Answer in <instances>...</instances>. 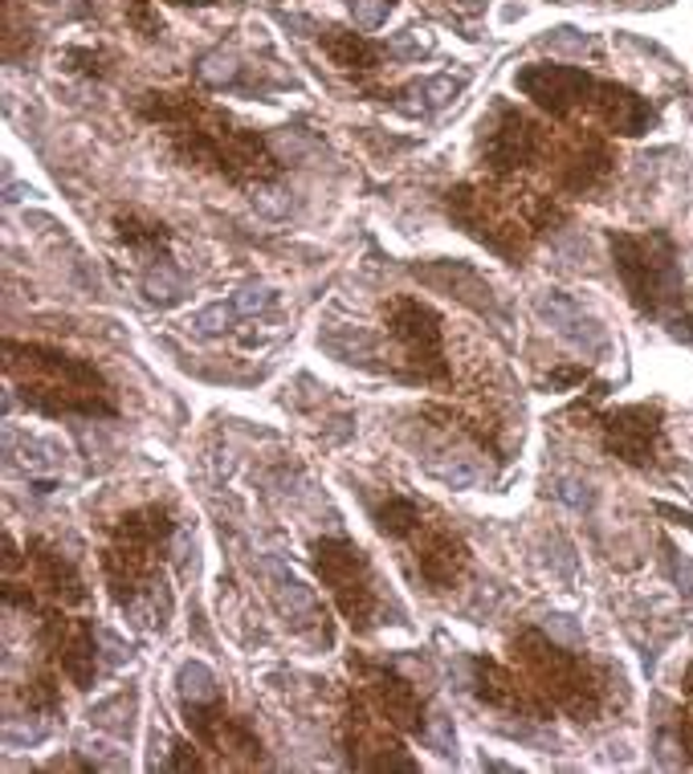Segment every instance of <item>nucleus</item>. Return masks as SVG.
<instances>
[{"instance_id":"nucleus-43","label":"nucleus","mask_w":693,"mask_h":774,"mask_svg":"<svg viewBox=\"0 0 693 774\" xmlns=\"http://www.w3.org/2000/svg\"><path fill=\"white\" fill-rule=\"evenodd\" d=\"M4 604H17V608H33V596H29V591H21V587L17 584H4Z\"/></svg>"},{"instance_id":"nucleus-30","label":"nucleus","mask_w":693,"mask_h":774,"mask_svg":"<svg viewBox=\"0 0 693 774\" xmlns=\"http://www.w3.org/2000/svg\"><path fill=\"white\" fill-rule=\"evenodd\" d=\"M241 322V314H237V306H233V298L228 302H216V306H204L196 319H192V331L196 334H225V331H233Z\"/></svg>"},{"instance_id":"nucleus-13","label":"nucleus","mask_w":693,"mask_h":774,"mask_svg":"<svg viewBox=\"0 0 693 774\" xmlns=\"http://www.w3.org/2000/svg\"><path fill=\"white\" fill-rule=\"evenodd\" d=\"M535 310L543 314V322H547L550 331L559 334L572 351H579V355L596 359L612 346L604 322L592 319V314H587L572 294H563V290H543V294L535 298Z\"/></svg>"},{"instance_id":"nucleus-37","label":"nucleus","mask_w":693,"mask_h":774,"mask_svg":"<svg viewBox=\"0 0 693 774\" xmlns=\"http://www.w3.org/2000/svg\"><path fill=\"white\" fill-rule=\"evenodd\" d=\"M547 46L563 49V53H587V49H592V41H587L584 33H575V29H555V33L547 37Z\"/></svg>"},{"instance_id":"nucleus-31","label":"nucleus","mask_w":693,"mask_h":774,"mask_svg":"<svg viewBox=\"0 0 693 774\" xmlns=\"http://www.w3.org/2000/svg\"><path fill=\"white\" fill-rule=\"evenodd\" d=\"M412 90L420 95V115H429V110L449 107L457 90H461V82H453V78H424V82H412Z\"/></svg>"},{"instance_id":"nucleus-9","label":"nucleus","mask_w":693,"mask_h":774,"mask_svg":"<svg viewBox=\"0 0 693 774\" xmlns=\"http://www.w3.org/2000/svg\"><path fill=\"white\" fill-rule=\"evenodd\" d=\"M184 722L204 746H213L225 763L233 766H262L265 754H262V742L253 734L241 717H233L225 709V702L216 697V702H184Z\"/></svg>"},{"instance_id":"nucleus-45","label":"nucleus","mask_w":693,"mask_h":774,"mask_svg":"<svg viewBox=\"0 0 693 774\" xmlns=\"http://www.w3.org/2000/svg\"><path fill=\"white\" fill-rule=\"evenodd\" d=\"M17 562H21V555H17V542H12V538H4V571H12Z\"/></svg>"},{"instance_id":"nucleus-19","label":"nucleus","mask_w":693,"mask_h":774,"mask_svg":"<svg viewBox=\"0 0 693 774\" xmlns=\"http://www.w3.org/2000/svg\"><path fill=\"white\" fill-rule=\"evenodd\" d=\"M417 567H420V579L432 587V591H445V587H453L469 567V550L466 542L449 530H432L424 542L417 547Z\"/></svg>"},{"instance_id":"nucleus-34","label":"nucleus","mask_w":693,"mask_h":774,"mask_svg":"<svg viewBox=\"0 0 693 774\" xmlns=\"http://www.w3.org/2000/svg\"><path fill=\"white\" fill-rule=\"evenodd\" d=\"M277 294L270 286H245L233 294V306H237L241 319H257V314H265V310H274Z\"/></svg>"},{"instance_id":"nucleus-16","label":"nucleus","mask_w":693,"mask_h":774,"mask_svg":"<svg viewBox=\"0 0 693 774\" xmlns=\"http://www.w3.org/2000/svg\"><path fill=\"white\" fill-rule=\"evenodd\" d=\"M474 693H478V702H486L490 709H502V714L530 717V722L547 717V705L498 660H474Z\"/></svg>"},{"instance_id":"nucleus-47","label":"nucleus","mask_w":693,"mask_h":774,"mask_svg":"<svg viewBox=\"0 0 693 774\" xmlns=\"http://www.w3.org/2000/svg\"><path fill=\"white\" fill-rule=\"evenodd\" d=\"M172 4H213V0H172Z\"/></svg>"},{"instance_id":"nucleus-4","label":"nucleus","mask_w":693,"mask_h":774,"mask_svg":"<svg viewBox=\"0 0 693 774\" xmlns=\"http://www.w3.org/2000/svg\"><path fill=\"white\" fill-rule=\"evenodd\" d=\"M515 656L538 680V689L547 693L559 709H567L575 722H592L599 714L596 673L584 665V656L567 653L563 644L550 640V631L526 628L523 636H515Z\"/></svg>"},{"instance_id":"nucleus-15","label":"nucleus","mask_w":693,"mask_h":774,"mask_svg":"<svg viewBox=\"0 0 693 774\" xmlns=\"http://www.w3.org/2000/svg\"><path fill=\"white\" fill-rule=\"evenodd\" d=\"M346 763L359 766V771H404L412 774L417 763L400 751V742L392 734L375 729V722L368 717V709L359 702H351L346 709Z\"/></svg>"},{"instance_id":"nucleus-6","label":"nucleus","mask_w":693,"mask_h":774,"mask_svg":"<svg viewBox=\"0 0 693 774\" xmlns=\"http://www.w3.org/2000/svg\"><path fill=\"white\" fill-rule=\"evenodd\" d=\"M388 334H392L404 359L412 363L417 380L445 383L449 380V363H445V331L441 314L424 306L420 298H396L388 310Z\"/></svg>"},{"instance_id":"nucleus-23","label":"nucleus","mask_w":693,"mask_h":774,"mask_svg":"<svg viewBox=\"0 0 693 774\" xmlns=\"http://www.w3.org/2000/svg\"><path fill=\"white\" fill-rule=\"evenodd\" d=\"M608 167H612L608 147L599 144V139H592V144H584V151H575L572 164L559 172V184L567 192H587V188H596L599 179L608 176Z\"/></svg>"},{"instance_id":"nucleus-14","label":"nucleus","mask_w":693,"mask_h":774,"mask_svg":"<svg viewBox=\"0 0 693 774\" xmlns=\"http://www.w3.org/2000/svg\"><path fill=\"white\" fill-rule=\"evenodd\" d=\"M657 441H661V408L633 404V408H616V412L604 417V444L624 464H636V469L653 464Z\"/></svg>"},{"instance_id":"nucleus-17","label":"nucleus","mask_w":693,"mask_h":774,"mask_svg":"<svg viewBox=\"0 0 693 774\" xmlns=\"http://www.w3.org/2000/svg\"><path fill=\"white\" fill-rule=\"evenodd\" d=\"M412 274L424 282V286L441 290L449 298H457L461 306L478 310V314H490V319H502V310L494 302L490 282L466 262H432V265H412Z\"/></svg>"},{"instance_id":"nucleus-18","label":"nucleus","mask_w":693,"mask_h":774,"mask_svg":"<svg viewBox=\"0 0 693 774\" xmlns=\"http://www.w3.org/2000/svg\"><path fill=\"white\" fill-rule=\"evenodd\" d=\"M538 155V127L526 115L506 107L498 115V127L486 139V164H490L494 176H510L518 167L535 164Z\"/></svg>"},{"instance_id":"nucleus-27","label":"nucleus","mask_w":693,"mask_h":774,"mask_svg":"<svg viewBox=\"0 0 693 774\" xmlns=\"http://www.w3.org/2000/svg\"><path fill=\"white\" fill-rule=\"evenodd\" d=\"M176 689H179V702H216V697H221V685H216L213 668L201 665V660H184V665H179Z\"/></svg>"},{"instance_id":"nucleus-1","label":"nucleus","mask_w":693,"mask_h":774,"mask_svg":"<svg viewBox=\"0 0 693 774\" xmlns=\"http://www.w3.org/2000/svg\"><path fill=\"white\" fill-rule=\"evenodd\" d=\"M4 371L17 380V392L33 412L46 417H119L115 392L95 363L66 355L46 343H4Z\"/></svg>"},{"instance_id":"nucleus-22","label":"nucleus","mask_w":693,"mask_h":774,"mask_svg":"<svg viewBox=\"0 0 693 774\" xmlns=\"http://www.w3.org/2000/svg\"><path fill=\"white\" fill-rule=\"evenodd\" d=\"M323 49L331 53L339 70H351V74H368L375 70V61H380V49L371 46L363 33H351V29H339V25H326L323 33H319Z\"/></svg>"},{"instance_id":"nucleus-36","label":"nucleus","mask_w":693,"mask_h":774,"mask_svg":"<svg viewBox=\"0 0 693 774\" xmlns=\"http://www.w3.org/2000/svg\"><path fill=\"white\" fill-rule=\"evenodd\" d=\"M164 771H204V758L196 754L192 742H176L172 754L164 758Z\"/></svg>"},{"instance_id":"nucleus-28","label":"nucleus","mask_w":693,"mask_h":774,"mask_svg":"<svg viewBox=\"0 0 693 774\" xmlns=\"http://www.w3.org/2000/svg\"><path fill=\"white\" fill-rule=\"evenodd\" d=\"M144 290H147V298L159 302V306H176V302L184 298V290H188V282H184V274H179L176 265H172L168 257H164V262H156L152 270H147Z\"/></svg>"},{"instance_id":"nucleus-42","label":"nucleus","mask_w":693,"mask_h":774,"mask_svg":"<svg viewBox=\"0 0 693 774\" xmlns=\"http://www.w3.org/2000/svg\"><path fill=\"white\" fill-rule=\"evenodd\" d=\"M587 380V368H559L550 375V388H575V383Z\"/></svg>"},{"instance_id":"nucleus-24","label":"nucleus","mask_w":693,"mask_h":774,"mask_svg":"<svg viewBox=\"0 0 693 774\" xmlns=\"http://www.w3.org/2000/svg\"><path fill=\"white\" fill-rule=\"evenodd\" d=\"M115 233L127 249H139V253H164L172 241V228L164 221H147V216H135V213H119L115 216Z\"/></svg>"},{"instance_id":"nucleus-41","label":"nucleus","mask_w":693,"mask_h":774,"mask_svg":"<svg viewBox=\"0 0 693 774\" xmlns=\"http://www.w3.org/2000/svg\"><path fill=\"white\" fill-rule=\"evenodd\" d=\"M66 61H74L70 70H78V74H103V58H98L95 49H70Z\"/></svg>"},{"instance_id":"nucleus-5","label":"nucleus","mask_w":693,"mask_h":774,"mask_svg":"<svg viewBox=\"0 0 693 774\" xmlns=\"http://www.w3.org/2000/svg\"><path fill=\"white\" fill-rule=\"evenodd\" d=\"M314 571L323 587L335 596L339 611L355 631H368L380 611V596L371 584V562L368 555L351 542V538H319L314 542Z\"/></svg>"},{"instance_id":"nucleus-20","label":"nucleus","mask_w":693,"mask_h":774,"mask_svg":"<svg viewBox=\"0 0 693 774\" xmlns=\"http://www.w3.org/2000/svg\"><path fill=\"white\" fill-rule=\"evenodd\" d=\"M592 110H596L599 119L608 123L616 135H645L648 127L657 123V110L648 107V98H641L636 90L616 86V82H599Z\"/></svg>"},{"instance_id":"nucleus-25","label":"nucleus","mask_w":693,"mask_h":774,"mask_svg":"<svg viewBox=\"0 0 693 774\" xmlns=\"http://www.w3.org/2000/svg\"><path fill=\"white\" fill-rule=\"evenodd\" d=\"M241 66L237 53H228V49H213V53H204L201 66H196V78H201L204 86H213V90H241Z\"/></svg>"},{"instance_id":"nucleus-32","label":"nucleus","mask_w":693,"mask_h":774,"mask_svg":"<svg viewBox=\"0 0 693 774\" xmlns=\"http://www.w3.org/2000/svg\"><path fill=\"white\" fill-rule=\"evenodd\" d=\"M420 738H424V746H429V751L441 754V758H457L453 722H449L445 714H432L429 722H424V729H420Z\"/></svg>"},{"instance_id":"nucleus-12","label":"nucleus","mask_w":693,"mask_h":774,"mask_svg":"<svg viewBox=\"0 0 693 774\" xmlns=\"http://www.w3.org/2000/svg\"><path fill=\"white\" fill-rule=\"evenodd\" d=\"M41 644L49 648V656L61 665V673L78 685V689H90L98 673V644L95 628L86 619H66V616H46L41 624Z\"/></svg>"},{"instance_id":"nucleus-3","label":"nucleus","mask_w":693,"mask_h":774,"mask_svg":"<svg viewBox=\"0 0 693 774\" xmlns=\"http://www.w3.org/2000/svg\"><path fill=\"white\" fill-rule=\"evenodd\" d=\"M176 535L168 506H139L123 513L110 530V547L103 550V575H107L110 599L127 616H139L147 599H159L164 587V547Z\"/></svg>"},{"instance_id":"nucleus-11","label":"nucleus","mask_w":693,"mask_h":774,"mask_svg":"<svg viewBox=\"0 0 693 774\" xmlns=\"http://www.w3.org/2000/svg\"><path fill=\"white\" fill-rule=\"evenodd\" d=\"M351 668L363 677V685H368L371 702H375L383 722L400 726L404 734H420V729H424V722H429V717H424V702H420V693L412 689L396 668L371 665V660H363V656H355Z\"/></svg>"},{"instance_id":"nucleus-46","label":"nucleus","mask_w":693,"mask_h":774,"mask_svg":"<svg viewBox=\"0 0 693 774\" xmlns=\"http://www.w3.org/2000/svg\"><path fill=\"white\" fill-rule=\"evenodd\" d=\"M685 697H690V702H693V668H690V673H685Z\"/></svg>"},{"instance_id":"nucleus-21","label":"nucleus","mask_w":693,"mask_h":774,"mask_svg":"<svg viewBox=\"0 0 693 774\" xmlns=\"http://www.w3.org/2000/svg\"><path fill=\"white\" fill-rule=\"evenodd\" d=\"M29 562H33V571H37V584L46 587L58 604H82L86 599L82 575L74 571V562L61 559L46 538H33V542H29Z\"/></svg>"},{"instance_id":"nucleus-44","label":"nucleus","mask_w":693,"mask_h":774,"mask_svg":"<svg viewBox=\"0 0 693 774\" xmlns=\"http://www.w3.org/2000/svg\"><path fill=\"white\" fill-rule=\"evenodd\" d=\"M657 513H665V518H673V522H677V526H685V530H693V513L673 510V506H657Z\"/></svg>"},{"instance_id":"nucleus-40","label":"nucleus","mask_w":693,"mask_h":774,"mask_svg":"<svg viewBox=\"0 0 693 774\" xmlns=\"http://www.w3.org/2000/svg\"><path fill=\"white\" fill-rule=\"evenodd\" d=\"M559 498L567 501V506H575V510H587V506H592V489L567 477V481H559Z\"/></svg>"},{"instance_id":"nucleus-2","label":"nucleus","mask_w":693,"mask_h":774,"mask_svg":"<svg viewBox=\"0 0 693 774\" xmlns=\"http://www.w3.org/2000/svg\"><path fill=\"white\" fill-rule=\"evenodd\" d=\"M612 265L621 274L633 306L645 319H657L673 339L693 343V319L685 310V282L677 249L665 233H612Z\"/></svg>"},{"instance_id":"nucleus-7","label":"nucleus","mask_w":693,"mask_h":774,"mask_svg":"<svg viewBox=\"0 0 693 774\" xmlns=\"http://www.w3.org/2000/svg\"><path fill=\"white\" fill-rule=\"evenodd\" d=\"M445 204H449V216L466 228L469 237H478L486 249H494L510 265H523L530 241H526V233L518 228V221H510V216L498 208L494 192L474 188V184H457V188H449Z\"/></svg>"},{"instance_id":"nucleus-8","label":"nucleus","mask_w":693,"mask_h":774,"mask_svg":"<svg viewBox=\"0 0 693 774\" xmlns=\"http://www.w3.org/2000/svg\"><path fill=\"white\" fill-rule=\"evenodd\" d=\"M515 86L526 98H535L538 107L550 110L555 119H567L572 110L596 102L599 82L579 66H559V61H535V66H523L515 74Z\"/></svg>"},{"instance_id":"nucleus-29","label":"nucleus","mask_w":693,"mask_h":774,"mask_svg":"<svg viewBox=\"0 0 693 774\" xmlns=\"http://www.w3.org/2000/svg\"><path fill=\"white\" fill-rule=\"evenodd\" d=\"M21 702H25V709H29V714H41V717L58 714V709H61L58 680L49 677V673H41V677H33V680H25Z\"/></svg>"},{"instance_id":"nucleus-35","label":"nucleus","mask_w":693,"mask_h":774,"mask_svg":"<svg viewBox=\"0 0 693 774\" xmlns=\"http://www.w3.org/2000/svg\"><path fill=\"white\" fill-rule=\"evenodd\" d=\"M396 0H346V9L355 17L359 29H380L388 21V12H392Z\"/></svg>"},{"instance_id":"nucleus-26","label":"nucleus","mask_w":693,"mask_h":774,"mask_svg":"<svg viewBox=\"0 0 693 774\" xmlns=\"http://www.w3.org/2000/svg\"><path fill=\"white\" fill-rule=\"evenodd\" d=\"M375 526H380V535L388 538H408L420 530V506L408 498H388L375 510Z\"/></svg>"},{"instance_id":"nucleus-10","label":"nucleus","mask_w":693,"mask_h":774,"mask_svg":"<svg viewBox=\"0 0 693 774\" xmlns=\"http://www.w3.org/2000/svg\"><path fill=\"white\" fill-rule=\"evenodd\" d=\"M265 579H270V596H274L277 611L286 616V624L299 636H306V640L314 644H331V619H326L323 604L314 599V591L306 584H302L299 575L290 571L286 562H277V559H265Z\"/></svg>"},{"instance_id":"nucleus-38","label":"nucleus","mask_w":693,"mask_h":774,"mask_svg":"<svg viewBox=\"0 0 693 774\" xmlns=\"http://www.w3.org/2000/svg\"><path fill=\"white\" fill-rule=\"evenodd\" d=\"M127 17H131V25L139 29L144 37H156L159 33V17H152V9H147V0H131L127 4Z\"/></svg>"},{"instance_id":"nucleus-33","label":"nucleus","mask_w":693,"mask_h":774,"mask_svg":"<svg viewBox=\"0 0 693 774\" xmlns=\"http://www.w3.org/2000/svg\"><path fill=\"white\" fill-rule=\"evenodd\" d=\"M388 53H396V58H404V61L429 58V53H432V33H429V29H404V33H396L392 41H388Z\"/></svg>"},{"instance_id":"nucleus-39","label":"nucleus","mask_w":693,"mask_h":774,"mask_svg":"<svg viewBox=\"0 0 693 774\" xmlns=\"http://www.w3.org/2000/svg\"><path fill=\"white\" fill-rule=\"evenodd\" d=\"M670 567H673V579L682 584L685 599L693 604V562L685 559V555H677V550H670Z\"/></svg>"}]
</instances>
